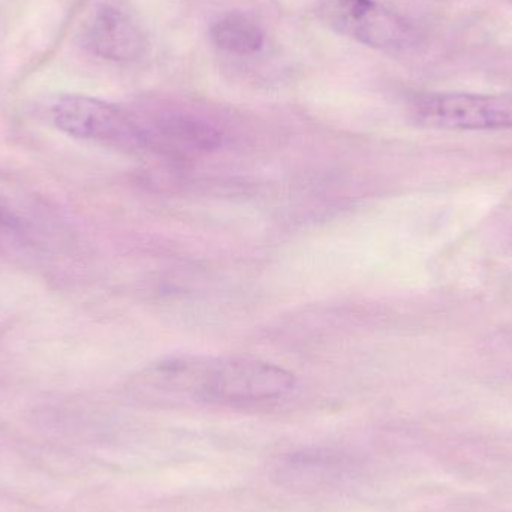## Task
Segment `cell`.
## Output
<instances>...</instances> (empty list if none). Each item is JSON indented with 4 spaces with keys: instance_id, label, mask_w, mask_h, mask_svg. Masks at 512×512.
<instances>
[{
    "instance_id": "7a4b0ae2",
    "label": "cell",
    "mask_w": 512,
    "mask_h": 512,
    "mask_svg": "<svg viewBox=\"0 0 512 512\" xmlns=\"http://www.w3.org/2000/svg\"><path fill=\"white\" fill-rule=\"evenodd\" d=\"M53 125L68 137L116 149L143 150L137 116L119 105L83 95H63L50 107Z\"/></svg>"
},
{
    "instance_id": "5b68a950",
    "label": "cell",
    "mask_w": 512,
    "mask_h": 512,
    "mask_svg": "<svg viewBox=\"0 0 512 512\" xmlns=\"http://www.w3.org/2000/svg\"><path fill=\"white\" fill-rule=\"evenodd\" d=\"M143 150L167 156H194L221 146L222 135L215 126L182 113L153 114L138 119Z\"/></svg>"
},
{
    "instance_id": "52a82bcc",
    "label": "cell",
    "mask_w": 512,
    "mask_h": 512,
    "mask_svg": "<svg viewBox=\"0 0 512 512\" xmlns=\"http://www.w3.org/2000/svg\"><path fill=\"white\" fill-rule=\"evenodd\" d=\"M210 38L216 47L237 56L258 53L265 41L261 27L240 12H230L215 21L210 29Z\"/></svg>"
},
{
    "instance_id": "8992f818",
    "label": "cell",
    "mask_w": 512,
    "mask_h": 512,
    "mask_svg": "<svg viewBox=\"0 0 512 512\" xmlns=\"http://www.w3.org/2000/svg\"><path fill=\"white\" fill-rule=\"evenodd\" d=\"M83 44L90 53L113 62H131L146 50V36L122 9L104 5L96 9L84 30Z\"/></svg>"
},
{
    "instance_id": "ba28073f",
    "label": "cell",
    "mask_w": 512,
    "mask_h": 512,
    "mask_svg": "<svg viewBox=\"0 0 512 512\" xmlns=\"http://www.w3.org/2000/svg\"><path fill=\"white\" fill-rule=\"evenodd\" d=\"M18 228V219L0 203V233L14 231Z\"/></svg>"
},
{
    "instance_id": "277c9868",
    "label": "cell",
    "mask_w": 512,
    "mask_h": 512,
    "mask_svg": "<svg viewBox=\"0 0 512 512\" xmlns=\"http://www.w3.org/2000/svg\"><path fill=\"white\" fill-rule=\"evenodd\" d=\"M324 15L334 30L376 50H405L415 41L411 24L378 0H328Z\"/></svg>"
},
{
    "instance_id": "3957f363",
    "label": "cell",
    "mask_w": 512,
    "mask_h": 512,
    "mask_svg": "<svg viewBox=\"0 0 512 512\" xmlns=\"http://www.w3.org/2000/svg\"><path fill=\"white\" fill-rule=\"evenodd\" d=\"M417 125L456 131L512 128V95L426 93L409 102Z\"/></svg>"
},
{
    "instance_id": "6da1fadb",
    "label": "cell",
    "mask_w": 512,
    "mask_h": 512,
    "mask_svg": "<svg viewBox=\"0 0 512 512\" xmlns=\"http://www.w3.org/2000/svg\"><path fill=\"white\" fill-rule=\"evenodd\" d=\"M294 373L255 358L183 355L177 373L179 402L204 405H254L288 396Z\"/></svg>"
}]
</instances>
